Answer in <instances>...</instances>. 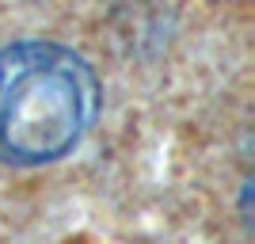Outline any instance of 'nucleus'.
I'll use <instances>...</instances> for the list:
<instances>
[{"instance_id": "1", "label": "nucleus", "mask_w": 255, "mask_h": 244, "mask_svg": "<svg viewBox=\"0 0 255 244\" xmlns=\"http://www.w3.org/2000/svg\"><path fill=\"white\" fill-rule=\"evenodd\" d=\"M99 84L80 53L57 42L0 50V160L46 164L88 134Z\"/></svg>"}]
</instances>
